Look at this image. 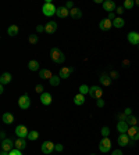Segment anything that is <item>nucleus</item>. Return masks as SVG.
<instances>
[{"mask_svg": "<svg viewBox=\"0 0 139 155\" xmlns=\"http://www.w3.org/2000/svg\"><path fill=\"white\" fill-rule=\"evenodd\" d=\"M50 57H51V60L54 61L56 64H63L65 61V55H64V53L59 49V47H53L50 50Z\"/></svg>", "mask_w": 139, "mask_h": 155, "instance_id": "1", "label": "nucleus"}, {"mask_svg": "<svg viewBox=\"0 0 139 155\" xmlns=\"http://www.w3.org/2000/svg\"><path fill=\"white\" fill-rule=\"evenodd\" d=\"M42 13L45 14L46 17H51V15H54V14L57 13V7L51 3L50 0H46L43 7H42Z\"/></svg>", "mask_w": 139, "mask_h": 155, "instance_id": "2", "label": "nucleus"}, {"mask_svg": "<svg viewBox=\"0 0 139 155\" xmlns=\"http://www.w3.org/2000/svg\"><path fill=\"white\" fill-rule=\"evenodd\" d=\"M18 105L21 110H28V108L31 107V98H29V96H28V94H24V96L20 97Z\"/></svg>", "mask_w": 139, "mask_h": 155, "instance_id": "3", "label": "nucleus"}, {"mask_svg": "<svg viewBox=\"0 0 139 155\" xmlns=\"http://www.w3.org/2000/svg\"><path fill=\"white\" fill-rule=\"evenodd\" d=\"M15 134H17L18 138H25V137H28V134H29V130L27 129V126L18 125V126L15 128Z\"/></svg>", "mask_w": 139, "mask_h": 155, "instance_id": "4", "label": "nucleus"}, {"mask_svg": "<svg viewBox=\"0 0 139 155\" xmlns=\"http://www.w3.org/2000/svg\"><path fill=\"white\" fill-rule=\"evenodd\" d=\"M127 134L130 136V138L132 140V141H136V140H139V126H130V129H128Z\"/></svg>", "mask_w": 139, "mask_h": 155, "instance_id": "5", "label": "nucleus"}, {"mask_svg": "<svg viewBox=\"0 0 139 155\" xmlns=\"http://www.w3.org/2000/svg\"><path fill=\"white\" fill-rule=\"evenodd\" d=\"M54 148H56V144H53L51 141H45L43 144H42V152L46 154V155L53 154Z\"/></svg>", "mask_w": 139, "mask_h": 155, "instance_id": "6", "label": "nucleus"}, {"mask_svg": "<svg viewBox=\"0 0 139 155\" xmlns=\"http://www.w3.org/2000/svg\"><path fill=\"white\" fill-rule=\"evenodd\" d=\"M89 94H90V97H92V98H95V100H99V98H102V96H103V90L99 86H92V87H90Z\"/></svg>", "mask_w": 139, "mask_h": 155, "instance_id": "7", "label": "nucleus"}, {"mask_svg": "<svg viewBox=\"0 0 139 155\" xmlns=\"http://www.w3.org/2000/svg\"><path fill=\"white\" fill-rule=\"evenodd\" d=\"M130 143L132 144V140L130 138V136L127 133H120V136H118V144L121 147H125V146H130Z\"/></svg>", "mask_w": 139, "mask_h": 155, "instance_id": "8", "label": "nucleus"}, {"mask_svg": "<svg viewBox=\"0 0 139 155\" xmlns=\"http://www.w3.org/2000/svg\"><path fill=\"white\" fill-rule=\"evenodd\" d=\"M111 148V141L109 137H106V138H103L102 141H100V144H99V150L102 151V152H109Z\"/></svg>", "mask_w": 139, "mask_h": 155, "instance_id": "9", "label": "nucleus"}, {"mask_svg": "<svg viewBox=\"0 0 139 155\" xmlns=\"http://www.w3.org/2000/svg\"><path fill=\"white\" fill-rule=\"evenodd\" d=\"M103 9H104V11H107V13H114L117 9V6L113 0H106V1H103Z\"/></svg>", "mask_w": 139, "mask_h": 155, "instance_id": "10", "label": "nucleus"}, {"mask_svg": "<svg viewBox=\"0 0 139 155\" xmlns=\"http://www.w3.org/2000/svg\"><path fill=\"white\" fill-rule=\"evenodd\" d=\"M13 147H14V141L11 140V138H6V140L1 141V151H7V152H10V151L14 150Z\"/></svg>", "mask_w": 139, "mask_h": 155, "instance_id": "11", "label": "nucleus"}, {"mask_svg": "<svg viewBox=\"0 0 139 155\" xmlns=\"http://www.w3.org/2000/svg\"><path fill=\"white\" fill-rule=\"evenodd\" d=\"M57 31V24L54 21H47L46 25H45V32L51 35V33H54Z\"/></svg>", "mask_w": 139, "mask_h": 155, "instance_id": "12", "label": "nucleus"}, {"mask_svg": "<svg viewBox=\"0 0 139 155\" xmlns=\"http://www.w3.org/2000/svg\"><path fill=\"white\" fill-rule=\"evenodd\" d=\"M111 27H113V21H110L109 18H104L99 22V28H100L102 31H110Z\"/></svg>", "mask_w": 139, "mask_h": 155, "instance_id": "13", "label": "nucleus"}, {"mask_svg": "<svg viewBox=\"0 0 139 155\" xmlns=\"http://www.w3.org/2000/svg\"><path fill=\"white\" fill-rule=\"evenodd\" d=\"M71 73H72V68H70V67H63V68L60 69V72H59V76H60L61 79H68Z\"/></svg>", "mask_w": 139, "mask_h": 155, "instance_id": "14", "label": "nucleus"}, {"mask_svg": "<svg viewBox=\"0 0 139 155\" xmlns=\"http://www.w3.org/2000/svg\"><path fill=\"white\" fill-rule=\"evenodd\" d=\"M128 42L131 44L139 46V33L138 32H130L128 33Z\"/></svg>", "mask_w": 139, "mask_h": 155, "instance_id": "15", "label": "nucleus"}, {"mask_svg": "<svg viewBox=\"0 0 139 155\" xmlns=\"http://www.w3.org/2000/svg\"><path fill=\"white\" fill-rule=\"evenodd\" d=\"M14 148H17V150L22 151L24 148H27V140L25 138H17L15 141H14Z\"/></svg>", "mask_w": 139, "mask_h": 155, "instance_id": "16", "label": "nucleus"}, {"mask_svg": "<svg viewBox=\"0 0 139 155\" xmlns=\"http://www.w3.org/2000/svg\"><path fill=\"white\" fill-rule=\"evenodd\" d=\"M51 100H53V98H51L50 93H46V91H45L43 94H41V103L43 105H50L51 104Z\"/></svg>", "mask_w": 139, "mask_h": 155, "instance_id": "17", "label": "nucleus"}, {"mask_svg": "<svg viewBox=\"0 0 139 155\" xmlns=\"http://www.w3.org/2000/svg\"><path fill=\"white\" fill-rule=\"evenodd\" d=\"M128 129H130V125L125 122V121H121V122L117 123V130L120 133H127L128 132Z\"/></svg>", "mask_w": 139, "mask_h": 155, "instance_id": "18", "label": "nucleus"}, {"mask_svg": "<svg viewBox=\"0 0 139 155\" xmlns=\"http://www.w3.org/2000/svg\"><path fill=\"white\" fill-rule=\"evenodd\" d=\"M11 79H13V76H11V73L9 72H4L1 76H0V83L4 86V85H9L10 82H11Z\"/></svg>", "mask_w": 139, "mask_h": 155, "instance_id": "19", "label": "nucleus"}, {"mask_svg": "<svg viewBox=\"0 0 139 155\" xmlns=\"http://www.w3.org/2000/svg\"><path fill=\"white\" fill-rule=\"evenodd\" d=\"M56 15H57L59 18H65V17H68V15H70V10H67L65 7H59Z\"/></svg>", "mask_w": 139, "mask_h": 155, "instance_id": "20", "label": "nucleus"}, {"mask_svg": "<svg viewBox=\"0 0 139 155\" xmlns=\"http://www.w3.org/2000/svg\"><path fill=\"white\" fill-rule=\"evenodd\" d=\"M100 83L103 86H110L111 85V78L109 73H102L100 75Z\"/></svg>", "mask_w": 139, "mask_h": 155, "instance_id": "21", "label": "nucleus"}, {"mask_svg": "<svg viewBox=\"0 0 139 155\" xmlns=\"http://www.w3.org/2000/svg\"><path fill=\"white\" fill-rule=\"evenodd\" d=\"M39 76H41L42 79H47V80H50L54 75H53L49 69H41V71H39Z\"/></svg>", "mask_w": 139, "mask_h": 155, "instance_id": "22", "label": "nucleus"}, {"mask_svg": "<svg viewBox=\"0 0 139 155\" xmlns=\"http://www.w3.org/2000/svg\"><path fill=\"white\" fill-rule=\"evenodd\" d=\"M70 15L72 17V18H81L82 17V11H81V9H78V7H74L72 10H70Z\"/></svg>", "mask_w": 139, "mask_h": 155, "instance_id": "23", "label": "nucleus"}, {"mask_svg": "<svg viewBox=\"0 0 139 155\" xmlns=\"http://www.w3.org/2000/svg\"><path fill=\"white\" fill-rule=\"evenodd\" d=\"M3 122H4L6 125H11V123L14 122V115L10 114V112H6V114H3Z\"/></svg>", "mask_w": 139, "mask_h": 155, "instance_id": "24", "label": "nucleus"}, {"mask_svg": "<svg viewBox=\"0 0 139 155\" xmlns=\"http://www.w3.org/2000/svg\"><path fill=\"white\" fill-rule=\"evenodd\" d=\"M18 27L17 25H10L9 29H7V33H9V36H17L18 35Z\"/></svg>", "mask_w": 139, "mask_h": 155, "instance_id": "25", "label": "nucleus"}, {"mask_svg": "<svg viewBox=\"0 0 139 155\" xmlns=\"http://www.w3.org/2000/svg\"><path fill=\"white\" fill-rule=\"evenodd\" d=\"M74 103H75V105H82L83 103H85V96L81 94V93H78V94L74 97Z\"/></svg>", "mask_w": 139, "mask_h": 155, "instance_id": "26", "label": "nucleus"}, {"mask_svg": "<svg viewBox=\"0 0 139 155\" xmlns=\"http://www.w3.org/2000/svg\"><path fill=\"white\" fill-rule=\"evenodd\" d=\"M39 67H41V65H39V62H38L36 60H31V61L28 62V68L31 69V71H38Z\"/></svg>", "mask_w": 139, "mask_h": 155, "instance_id": "27", "label": "nucleus"}, {"mask_svg": "<svg viewBox=\"0 0 139 155\" xmlns=\"http://www.w3.org/2000/svg\"><path fill=\"white\" fill-rule=\"evenodd\" d=\"M125 122L128 123L130 126H136V123H138V118L134 116V115H130V116H127V121Z\"/></svg>", "mask_w": 139, "mask_h": 155, "instance_id": "28", "label": "nucleus"}, {"mask_svg": "<svg viewBox=\"0 0 139 155\" xmlns=\"http://www.w3.org/2000/svg\"><path fill=\"white\" fill-rule=\"evenodd\" d=\"M125 25V21L121 17H117L114 21H113V27H116V28H122Z\"/></svg>", "mask_w": 139, "mask_h": 155, "instance_id": "29", "label": "nucleus"}, {"mask_svg": "<svg viewBox=\"0 0 139 155\" xmlns=\"http://www.w3.org/2000/svg\"><path fill=\"white\" fill-rule=\"evenodd\" d=\"M38 137H39V133H38L36 130H31L29 134H28V140L33 141V140H38Z\"/></svg>", "mask_w": 139, "mask_h": 155, "instance_id": "30", "label": "nucleus"}, {"mask_svg": "<svg viewBox=\"0 0 139 155\" xmlns=\"http://www.w3.org/2000/svg\"><path fill=\"white\" fill-rule=\"evenodd\" d=\"M60 80H61L60 76H53L50 80H49V83H50L51 86H59V85H60Z\"/></svg>", "mask_w": 139, "mask_h": 155, "instance_id": "31", "label": "nucleus"}, {"mask_svg": "<svg viewBox=\"0 0 139 155\" xmlns=\"http://www.w3.org/2000/svg\"><path fill=\"white\" fill-rule=\"evenodd\" d=\"M89 91H90V87L86 86V85H81V86H79V93L83 94V96H85V94H88Z\"/></svg>", "mask_w": 139, "mask_h": 155, "instance_id": "32", "label": "nucleus"}, {"mask_svg": "<svg viewBox=\"0 0 139 155\" xmlns=\"http://www.w3.org/2000/svg\"><path fill=\"white\" fill-rule=\"evenodd\" d=\"M134 4H135L134 0H125L124 1V9L125 10H131L132 7H134Z\"/></svg>", "mask_w": 139, "mask_h": 155, "instance_id": "33", "label": "nucleus"}, {"mask_svg": "<svg viewBox=\"0 0 139 155\" xmlns=\"http://www.w3.org/2000/svg\"><path fill=\"white\" fill-rule=\"evenodd\" d=\"M28 40H29L31 44H36L38 40H39V37H38V35H31V36L28 37Z\"/></svg>", "mask_w": 139, "mask_h": 155, "instance_id": "34", "label": "nucleus"}, {"mask_svg": "<svg viewBox=\"0 0 139 155\" xmlns=\"http://www.w3.org/2000/svg\"><path fill=\"white\" fill-rule=\"evenodd\" d=\"M109 134H110V129L107 128V126L102 128V136H103V138H106V137H109Z\"/></svg>", "mask_w": 139, "mask_h": 155, "instance_id": "35", "label": "nucleus"}, {"mask_svg": "<svg viewBox=\"0 0 139 155\" xmlns=\"http://www.w3.org/2000/svg\"><path fill=\"white\" fill-rule=\"evenodd\" d=\"M43 89H45V87L42 86V85H38V86L35 87V91H36L38 94H43V93H45V91H43Z\"/></svg>", "mask_w": 139, "mask_h": 155, "instance_id": "36", "label": "nucleus"}, {"mask_svg": "<svg viewBox=\"0 0 139 155\" xmlns=\"http://www.w3.org/2000/svg\"><path fill=\"white\" fill-rule=\"evenodd\" d=\"M124 6H118V7H117V9H116V11H114V13H116V14H120V15H121V14H122V13H124Z\"/></svg>", "mask_w": 139, "mask_h": 155, "instance_id": "37", "label": "nucleus"}, {"mask_svg": "<svg viewBox=\"0 0 139 155\" xmlns=\"http://www.w3.org/2000/svg\"><path fill=\"white\" fill-rule=\"evenodd\" d=\"M109 75H110L111 79H118V72H117V71H111Z\"/></svg>", "mask_w": 139, "mask_h": 155, "instance_id": "38", "label": "nucleus"}, {"mask_svg": "<svg viewBox=\"0 0 139 155\" xmlns=\"http://www.w3.org/2000/svg\"><path fill=\"white\" fill-rule=\"evenodd\" d=\"M64 7H65L67 10H72V9H74V3H72V1H67Z\"/></svg>", "mask_w": 139, "mask_h": 155, "instance_id": "39", "label": "nucleus"}, {"mask_svg": "<svg viewBox=\"0 0 139 155\" xmlns=\"http://www.w3.org/2000/svg\"><path fill=\"white\" fill-rule=\"evenodd\" d=\"M9 155H22V154H21V151H20V150L14 148L13 151H10V154H9Z\"/></svg>", "mask_w": 139, "mask_h": 155, "instance_id": "40", "label": "nucleus"}, {"mask_svg": "<svg viewBox=\"0 0 139 155\" xmlns=\"http://www.w3.org/2000/svg\"><path fill=\"white\" fill-rule=\"evenodd\" d=\"M64 150V147L61 146V144H56V148H54V151H59V152H61V151Z\"/></svg>", "mask_w": 139, "mask_h": 155, "instance_id": "41", "label": "nucleus"}, {"mask_svg": "<svg viewBox=\"0 0 139 155\" xmlns=\"http://www.w3.org/2000/svg\"><path fill=\"white\" fill-rule=\"evenodd\" d=\"M118 121H127V115L125 114H118Z\"/></svg>", "mask_w": 139, "mask_h": 155, "instance_id": "42", "label": "nucleus"}, {"mask_svg": "<svg viewBox=\"0 0 139 155\" xmlns=\"http://www.w3.org/2000/svg\"><path fill=\"white\" fill-rule=\"evenodd\" d=\"M117 17H116V13H109V19L110 21H114Z\"/></svg>", "mask_w": 139, "mask_h": 155, "instance_id": "43", "label": "nucleus"}, {"mask_svg": "<svg viewBox=\"0 0 139 155\" xmlns=\"http://www.w3.org/2000/svg\"><path fill=\"white\" fill-rule=\"evenodd\" d=\"M124 114L127 115V116H130V115H132V110H131V108H125Z\"/></svg>", "mask_w": 139, "mask_h": 155, "instance_id": "44", "label": "nucleus"}, {"mask_svg": "<svg viewBox=\"0 0 139 155\" xmlns=\"http://www.w3.org/2000/svg\"><path fill=\"white\" fill-rule=\"evenodd\" d=\"M130 60H124V61H122V65H124V68H128V67H130Z\"/></svg>", "mask_w": 139, "mask_h": 155, "instance_id": "45", "label": "nucleus"}, {"mask_svg": "<svg viewBox=\"0 0 139 155\" xmlns=\"http://www.w3.org/2000/svg\"><path fill=\"white\" fill-rule=\"evenodd\" d=\"M97 107H100V108L104 107V101H103L102 98H99V100H97Z\"/></svg>", "mask_w": 139, "mask_h": 155, "instance_id": "46", "label": "nucleus"}, {"mask_svg": "<svg viewBox=\"0 0 139 155\" xmlns=\"http://www.w3.org/2000/svg\"><path fill=\"white\" fill-rule=\"evenodd\" d=\"M45 31V27L43 25H38L36 27V32H43Z\"/></svg>", "mask_w": 139, "mask_h": 155, "instance_id": "47", "label": "nucleus"}, {"mask_svg": "<svg viewBox=\"0 0 139 155\" xmlns=\"http://www.w3.org/2000/svg\"><path fill=\"white\" fill-rule=\"evenodd\" d=\"M111 155H122V152H121L120 150H114V151H113V154H111Z\"/></svg>", "mask_w": 139, "mask_h": 155, "instance_id": "48", "label": "nucleus"}, {"mask_svg": "<svg viewBox=\"0 0 139 155\" xmlns=\"http://www.w3.org/2000/svg\"><path fill=\"white\" fill-rule=\"evenodd\" d=\"M0 137H1V141H3V140H6V132L0 133Z\"/></svg>", "mask_w": 139, "mask_h": 155, "instance_id": "49", "label": "nucleus"}, {"mask_svg": "<svg viewBox=\"0 0 139 155\" xmlns=\"http://www.w3.org/2000/svg\"><path fill=\"white\" fill-rule=\"evenodd\" d=\"M10 154V152H7V151H1V154H0V155H9Z\"/></svg>", "mask_w": 139, "mask_h": 155, "instance_id": "50", "label": "nucleus"}, {"mask_svg": "<svg viewBox=\"0 0 139 155\" xmlns=\"http://www.w3.org/2000/svg\"><path fill=\"white\" fill-rule=\"evenodd\" d=\"M3 91H4V86L1 85V86H0V93H3Z\"/></svg>", "mask_w": 139, "mask_h": 155, "instance_id": "51", "label": "nucleus"}, {"mask_svg": "<svg viewBox=\"0 0 139 155\" xmlns=\"http://www.w3.org/2000/svg\"><path fill=\"white\" fill-rule=\"evenodd\" d=\"M135 4H136V6H139V0H136V1H135Z\"/></svg>", "mask_w": 139, "mask_h": 155, "instance_id": "52", "label": "nucleus"}, {"mask_svg": "<svg viewBox=\"0 0 139 155\" xmlns=\"http://www.w3.org/2000/svg\"><path fill=\"white\" fill-rule=\"evenodd\" d=\"M90 155H95V154H90Z\"/></svg>", "mask_w": 139, "mask_h": 155, "instance_id": "53", "label": "nucleus"}, {"mask_svg": "<svg viewBox=\"0 0 139 155\" xmlns=\"http://www.w3.org/2000/svg\"><path fill=\"white\" fill-rule=\"evenodd\" d=\"M138 47H139V46H138Z\"/></svg>", "mask_w": 139, "mask_h": 155, "instance_id": "54", "label": "nucleus"}]
</instances>
